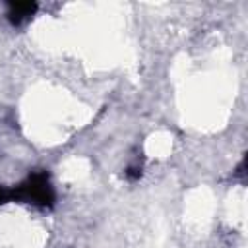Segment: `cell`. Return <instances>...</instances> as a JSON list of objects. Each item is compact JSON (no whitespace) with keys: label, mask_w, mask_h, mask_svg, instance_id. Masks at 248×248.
Returning a JSON list of instances; mask_svg holds the SVG:
<instances>
[{"label":"cell","mask_w":248,"mask_h":248,"mask_svg":"<svg viewBox=\"0 0 248 248\" xmlns=\"http://www.w3.org/2000/svg\"><path fill=\"white\" fill-rule=\"evenodd\" d=\"M25 202L39 207H52L54 203V188L50 184V176L46 170L31 172L19 186L12 188V202Z\"/></svg>","instance_id":"cell-1"},{"label":"cell","mask_w":248,"mask_h":248,"mask_svg":"<svg viewBox=\"0 0 248 248\" xmlns=\"http://www.w3.org/2000/svg\"><path fill=\"white\" fill-rule=\"evenodd\" d=\"M37 8V2H8V21L12 25H21L35 16Z\"/></svg>","instance_id":"cell-2"},{"label":"cell","mask_w":248,"mask_h":248,"mask_svg":"<svg viewBox=\"0 0 248 248\" xmlns=\"http://www.w3.org/2000/svg\"><path fill=\"white\" fill-rule=\"evenodd\" d=\"M126 176H128L130 180H136V178H140V176H141V165H132V167H128V170H126Z\"/></svg>","instance_id":"cell-3"},{"label":"cell","mask_w":248,"mask_h":248,"mask_svg":"<svg viewBox=\"0 0 248 248\" xmlns=\"http://www.w3.org/2000/svg\"><path fill=\"white\" fill-rule=\"evenodd\" d=\"M6 202H12V190L0 186V205L6 203Z\"/></svg>","instance_id":"cell-4"}]
</instances>
